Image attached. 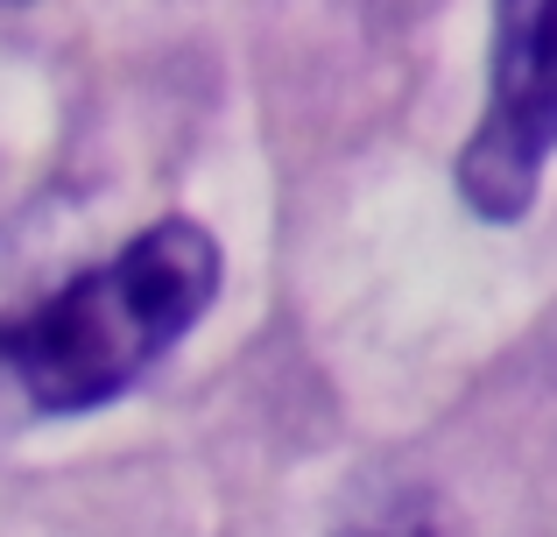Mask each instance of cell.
<instances>
[{"mask_svg": "<svg viewBox=\"0 0 557 537\" xmlns=\"http://www.w3.org/2000/svg\"><path fill=\"white\" fill-rule=\"evenodd\" d=\"M219 241L198 220H156L107 263L0 318V425L85 417L127 396L212 312Z\"/></svg>", "mask_w": 557, "mask_h": 537, "instance_id": "6da1fadb", "label": "cell"}, {"mask_svg": "<svg viewBox=\"0 0 557 537\" xmlns=\"http://www.w3.org/2000/svg\"><path fill=\"white\" fill-rule=\"evenodd\" d=\"M557 156V0H494L487 99L459 149V198L487 227H516L536 206Z\"/></svg>", "mask_w": 557, "mask_h": 537, "instance_id": "7a4b0ae2", "label": "cell"}, {"mask_svg": "<svg viewBox=\"0 0 557 537\" xmlns=\"http://www.w3.org/2000/svg\"><path fill=\"white\" fill-rule=\"evenodd\" d=\"M332 537H451V524H445V510H437L423 488H388L381 502L346 516Z\"/></svg>", "mask_w": 557, "mask_h": 537, "instance_id": "3957f363", "label": "cell"}]
</instances>
